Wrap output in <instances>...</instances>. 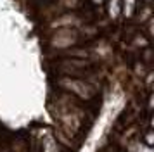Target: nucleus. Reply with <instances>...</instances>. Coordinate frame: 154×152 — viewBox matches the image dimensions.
I'll use <instances>...</instances> for the list:
<instances>
[{
	"mask_svg": "<svg viewBox=\"0 0 154 152\" xmlns=\"http://www.w3.org/2000/svg\"><path fill=\"white\" fill-rule=\"evenodd\" d=\"M54 87L57 90L68 92L71 95L78 97L82 102H100L102 87L97 83H90L83 78H73V76H56Z\"/></svg>",
	"mask_w": 154,
	"mask_h": 152,
	"instance_id": "f257e3e1",
	"label": "nucleus"
},
{
	"mask_svg": "<svg viewBox=\"0 0 154 152\" xmlns=\"http://www.w3.org/2000/svg\"><path fill=\"white\" fill-rule=\"evenodd\" d=\"M140 0H121V17L132 19L133 14L137 12Z\"/></svg>",
	"mask_w": 154,
	"mask_h": 152,
	"instance_id": "423d86ee",
	"label": "nucleus"
},
{
	"mask_svg": "<svg viewBox=\"0 0 154 152\" xmlns=\"http://www.w3.org/2000/svg\"><path fill=\"white\" fill-rule=\"evenodd\" d=\"M83 43H88V41H85V38L80 35L76 28H59V29L49 31V36L45 40L47 50H56V52L83 45Z\"/></svg>",
	"mask_w": 154,
	"mask_h": 152,
	"instance_id": "f03ea898",
	"label": "nucleus"
},
{
	"mask_svg": "<svg viewBox=\"0 0 154 152\" xmlns=\"http://www.w3.org/2000/svg\"><path fill=\"white\" fill-rule=\"evenodd\" d=\"M45 4H47V7H45V11L42 9V17L43 21H50L64 12H71V11L82 9L85 0H49Z\"/></svg>",
	"mask_w": 154,
	"mask_h": 152,
	"instance_id": "20e7f679",
	"label": "nucleus"
},
{
	"mask_svg": "<svg viewBox=\"0 0 154 152\" xmlns=\"http://www.w3.org/2000/svg\"><path fill=\"white\" fill-rule=\"evenodd\" d=\"M106 0H92V4H94V7H102L104 5Z\"/></svg>",
	"mask_w": 154,
	"mask_h": 152,
	"instance_id": "0eeeda50",
	"label": "nucleus"
},
{
	"mask_svg": "<svg viewBox=\"0 0 154 152\" xmlns=\"http://www.w3.org/2000/svg\"><path fill=\"white\" fill-rule=\"evenodd\" d=\"M104 5L107 11V17L111 21H116L118 17H121V0H106Z\"/></svg>",
	"mask_w": 154,
	"mask_h": 152,
	"instance_id": "39448f33",
	"label": "nucleus"
},
{
	"mask_svg": "<svg viewBox=\"0 0 154 152\" xmlns=\"http://www.w3.org/2000/svg\"><path fill=\"white\" fill-rule=\"evenodd\" d=\"M38 2H49V0H38Z\"/></svg>",
	"mask_w": 154,
	"mask_h": 152,
	"instance_id": "6e6552de",
	"label": "nucleus"
},
{
	"mask_svg": "<svg viewBox=\"0 0 154 152\" xmlns=\"http://www.w3.org/2000/svg\"><path fill=\"white\" fill-rule=\"evenodd\" d=\"M87 23H92V12H85L82 9H78V11L64 12L54 19H50L49 24H47V31H54L59 28H76L78 29Z\"/></svg>",
	"mask_w": 154,
	"mask_h": 152,
	"instance_id": "7ed1b4c3",
	"label": "nucleus"
}]
</instances>
